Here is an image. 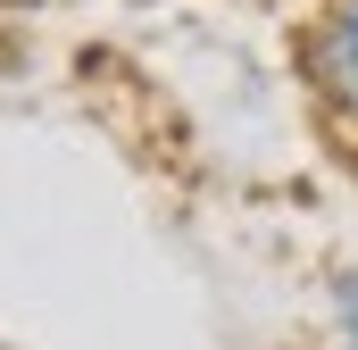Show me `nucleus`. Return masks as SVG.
Segmentation results:
<instances>
[{
	"label": "nucleus",
	"mask_w": 358,
	"mask_h": 350,
	"mask_svg": "<svg viewBox=\"0 0 358 350\" xmlns=\"http://www.w3.org/2000/svg\"><path fill=\"white\" fill-rule=\"evenodd\" d=\"M300 76L325 100V117L358 134V0H325V8L308 17V34H300Z\"/></svg>",
	"instance_id": "nucleus-1"
},
{
	"label": "nucleus",
	"mask_w": 358,
	"mask_h": 350,
	"mask_svg": "<svg viewBox=\"0 0 358 350\" xmlns=\"http://www.w3.org/2000/svg\"><path fill=\"white\" fill-rule=\"evenodd\" d=\"M334 326H342V342H358V267L334 275Z\"/></svg>",
	"instance_id": "nucleus-2"
},
{
	"label": "nucleus",
	"mask_w": 358,
	"mask_h": 350,
	"mask_svg": "<svg viewBox=\"0 0 358 350\" xmlns=\"http://www.w3.org/2000/svg\"><path fill=\"white\" fill-rule=\"evenodd\" d=\"M0 76H8V42H0Z\"/></svg>",
	"instance_id": "nucleus-3"
},
{
	"label": "nucleus",
	"mask_w": 358,
	"mask_h": 350,
	"mask_svg": "<svg viewBox=\"0 0 358 350\" xmlns=\"http://www.w3.org/2000/svg\"><path fill=\"white\" fill-rule=\"evenodd\" d=\"M342 350H358V342H342Z\"/></svg>",
	"instance_id": "nucleus-4"
}]
</instances>
